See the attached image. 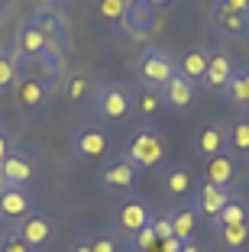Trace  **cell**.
<instances>
[{
  "mask_svg": "<svg viewBox=\"0 0 249 252\" xmlns=\"http://www.w3.org/2000/svg\"><path fill=\"white\" fill-rule=\"evenodd\" d=\"M59 91H62V100L65 104H81V100H91L94 97L97 81H94V74L84 71V68H71V71H65Z\"/></svg>",
  "mask_w": 249,
  "mask_h": 252,
  "instance_id": "cell-10",
  "label": "cell"
},
{
  "mask_svg": "<svg viewBox=\"0 0 249 252\" xmlns=\"http://www.w3.org/2000/svg\"><path fill=\"white\" fill-rule=\"evenodd\" d=\"M42 3H59V0H42Z\"/></svg>",
  "mask_w": 249,
  "mask_h": 252,
  "instance_id": "cell-42",
  "label": "cell"
},
{
  "mask_svg": "<svg viewBox=\"0 0 249 252\" xmlns=\"http://www.w3.org/2000/svg\"><path fill=\"white\" fill-rule=\"evenodd\" d=\"M120 26H123V32L130 39L142 42V39H149V32H152V26H155V10L149 7L146 0L130 3V7H126V13H123V20H120Z\"/></svg>",
  "mask_w": 249,
  "mask_h": 252,
  "instance_id": "cell-12",
  "label": "cell"
},
{
  "mask_svg": "<svg viewBox=\"0 0 249 252\" xmlns=\"http://www.w3.org/2000/svg\"><path fill=\"white\" fill-rule=\"evenodd\" d=\"M149 226H152V233H155L159 239H169V236H172V223H169V217H165V214H155Z\"/></svg>",
  "mask_w": 249,
  "mask_h": 252,
  "instance_id": "cell-34",
  "label": "cell"
},
{
  "mask_svg": "<svg viewBox=\"0 0 249 252\" xmlns=\"http://www.w3.org/2000/svg\"><path fill=\"white\" fill-rule=\"evenodd\" d=\"M146 3H149L152 10H169L172 3H175V0H146Z\"/></svg>",
  "mask_w": 249,
  "mask_h": 252,
  "instance_id": "cell-38",
  "label": "cell"
},
{
  "mask_svg": "<svg viewBox=\"0 0 249 252\" xmlns=\"http://www.w3.org/2000/svg\"><path fill=\"white\" fill-rule=\"evenodd\" d=\"M162 188H165V194L175 197V200L188 197V194H191V175H188V168H172L169 175H165V181H162Z\"/></svg>",
  "mask_w": 249,
  "mask_h": 252,
  "instance_id": "cell-26",
  "label": "cell"
},
{
  "mask_svg": "<svg viewBox=\"0 0 249 252\" xmlns=\"http://www.w3.org/2000/svg\"><path fill=\"white\" fill-rule=\"evenodd\" d=\"M110 149V136L101 123H84L74 129L71 136V156L78 162H97V158L107 156Z\"/></svg>",
  "mask_w": 249,
  "mask_h": 252,
  "instance_id": "cell-4",
  "label": "cell"
},
{
  "mask_svg": "<svg viewBox=\"0 0 249 252\" xmlns=\"http://www.w3.org/2000/svg\"><path fill=\"white\" fill-rule=\"evenodd\" d=\"M126 3H140V0H126Z\"/></svg>",
  "mask_w": 249,
  "mask_h": 252,
  "instance_id": "cell-44",
  "label": "cell"
},
{
  "mask_svg": "<svg viewBox=\"0 0 249 252\" xmlns=\"http://www.w3.org/2000/svg\"><path fill=\"white\" fill-rule=\"evenodd\" d=\"M16 233H20V239L23 243H30L33 249H42L45 243H49L52 239V233H55V226H52V220L45 214H39V210H33L30 217H26V220H20L13 226Z\"/></svg>",
  "mask_w": 249,
  "mask_h": 252,
  "instance_id": "cell-15",
  "label": "cell"
},
{
  "mask_svg": "<svg viewBox=\"0 0 249 252\" xmlns=\"http://www.w3.org/2000/svg\"><path fill=\"white\" fill-rule=\"evenodd\" d=\"M194 91H198V84H191L184 74H178V71H175V74H172V81L159 91L162 107H165V110H175V113L188 110V107L194 104Z\"/></svg>",
  "mask_w": 249,
  "mask_h": 252,
  "instance_id": "cell-14",
  "label": "cell"
},
{
  "mask_svg": "<svg viewBox=\"0 0 249 252\" xmlns=\"http://www.w3.org/2000/svg\"><path fill=\"white\" fill-rule=\"evenodd\" d=\"M220 243L227 246L230 252H243L249 243V223H233V226H220L217 230Z\"/></svg>",
  "mask_w": 249,
  "mask_h": 252,
  "instance_id": "cell-25",
  "label": "cell"
},
{
  "mask_svg": "<svg viewBox=\"0 0 249 252\" xmlns=\"http://www.w3.org/2000/svg\"><path fill=\"white\" fill-rule=\"evenodd\" d=\"M42 52H45V32L39 30L33 20H26L20 26V32H16V39H13V49H10L16 68H20V71H26V68H30Z\"/></svg>",
  "mask_w": 249,
  "mask_h": 252,
  "instance_id": "cell-5",
  "label": "cell"
},
{
  "mask_svg": "<svg viewBox=\"0 0 249 252\" xmlns=\"http://www.w3.org/2000/svg\"><path fill=\"white\" fill-rule=\"evenodd\" d=\"M162 252H181V239H175V236L162 239Z\"/></svg>",
  "mask_w": 249,
  "mask_h": 252,
  "instance_id": "cell-37",
  "label": "cell"
},
{
  "mask_svg": "<svg viewBox=\"0 0 249 252\" xmlns=\"http://www.w3.org/2000/svg\"><path fill=\"white\" fill-rule=\"evenodd\" d=\"M211 16H213V23H217V30L227 32V36H243V32H246V16H240L236 10H230L223 0H213Z\"/></svg>",
  "mask_w": 249,
  "mask_h": 252,
  "instance_id": "cell-23",
  "label": "cell"
},
{
  "mask_svg": "<svg viewBox=\"0 0 249 252\" xmlns=\"http://www.w3.org/2000/svg\"><path fill=\"white\" fill-rule=\"evenodd\" d=\"M133 110L140 113V117H146V120H152V117H155V113H159V110H162V97H159V94H155V91H146V88H142V91H140V94L133 97Z\"/></svg>",
  "mask_w": 249,
  "mask_h": 252,
  "instance_id": "cell-28",
  "label": "cell"
},
{
  "mask_svg": "<svg viewBox=\"0 0 249 252\" xmlns=\"http://www.w3.org/2000/svg\"><path fill=\"white\" fill-rule=\"evenodd\" d=\"M30 20L45 32V39L68 36V20H65V13L59 10V3H42V7H39L36 13L30 16Z\"/></svg>",
  "mask_w": 249,
  "mask_h": 252,
  "instance_id": "cell-20",
  "label": "cell"
},
{
  "mask_svg": "<svg viewBox=\"0 0 249 252\" xmlns=\"http://www.w3.org/2000/svg\"><path fill=\"white\" fill-rule=\"evenodd\" d=\"M0 252H36V249H33L30 243H23V239H20V233H16V230H10L7 236L0 239Z\"/></svg>",
  "mask_w": 249,
  "mask_h": 252,
  "instance_id": "cell-32",
  "label": "cell"
},
{
  "mask_svg": "<svg viewBox=\"0 0 249 252\" xmlns=\"http://www.w3.org/2000/svg\"><path fill=\"white\" fill-rule=\"evenodd\" d=\"M88 239H91V252H117V243H113L110 233H94Z\"/></svg>",
  "mask_w": 249,
  "mask_h": 252,
  "instance_id": "cell-33",
  "label": "cell"
},
{
  "mask_svg": "<svg viewBox=\"0 0 249 252\" xmlns=\"http://www.w3.org/2000/svg\"><path fill=\"white\" fill-rule=\"evenodd\" d=\"M152 207H149L142 197H123L117 204V214H113V223H117V230L126 233V239L136 236L140 230H146L149 223H152Z\"/></svg>",
  "mask_w": 249,
  "mask_h": 252,
  "instance_id": "cell-6",
  "label": "cell"
},
{
  "mask_svg": "<svg viewBox=\"0 0 249 252\" xmlns=\"http://www.w3.org/2000/svg\"><path fill=\"white\" fill-rule=\"evenodd\" d=\"M175 55L169 49H159V45H149L142 49V55L136 59V78L146 91H155L159 94L165 84L172 81V74H175Z\"/></svg>",
  "mask_w": 249,
  "mask_h": 252,
  "instance_id": "cell-2",
  "label": "cell"
},
{
  "mask_svg": "<svg viewBox=\"0 0 249 252\" xmlns=\"http://www.w3.org/2000/svg\"><path fill=\"white\" fill-rule=\"evenodd\" d=\"M130 246H133V252H162V239L152 233V226L140 230L136 236H130Z\"/></svg>",
  "mask_w": 249,
  "mask_h": 252,
  "instance_id": "cell-31",
  "label": "cell"
},
{
  "mask_svg": "<svg viewBox=\"0 0 249 252\" xmlns=\"http://www.w3.org/2000/svg\"><path fill=\"white\" fill-rule=\"evenodd\" d=\"M10 152H13V139H10V133L3 129V126H0V162H3Z\"/></svg>",
  "mask_w": 249,
  "mask_h": 252,
  "instance_id": "cell-35",
  "label": "cell"
},
{
  "mask_svg": "<svg viewBox=\"0 0 249 252\" xmlns=\"http://www.w3.org/2000/svg\"><path fill=\"white\" fill-rule=\"evenodd\" d=\"M220 97L227 100V104L240 107V110H249V68H236L230 74L227 88L220 91Z\"/></svg>",
  "mask_w": 249,
  "mask_h": 252,
  "instance_id": "cell-22",
  "label": "cell"
},
{
  "mask_svg": "<svg viewBox=\"0 0 249 252\" xmlns=\"http://www.w3.org/2000/svg\"><path fill=\"white\" fill-rule=\"evenodd\" d=\"M230 197H236L230 188H217V185H211V181H201V185H194V197H191V204H194V210H198L201 217L217 220L220 210L230 204Z\"/></svg>",
  "mask_w": 249,
  "mask_h": 252,
  "instance_id": "cell-8",
  "label": "cell"
},
{
  "mask_svg": "<svg viewBox=\"0 0 249 252\" xmlns=\"http://www.w3.org/2000/svg\"><path fill=\"white\" fill-rule=\"evenodd\" d=\"M213 223H217V230L220 226H233V223H249V207L243 204V197H230V204L220 210V217Z\"/></svg>",
  "mask_w": 249,
  "mask_h": 252,
  "instance_id": "cell-27",
  "label": "cell"
},
{
  "mask_svg": "<svg viewBox=\"0 0 249 252\" xmlns=\"http://www.w3.org/2000/svg\"><path fill=\"white\" fill-rule=\"evenodd\" d=\"M246 32H249V16H246Z\"/></svg>",
  "mask_w": 249,
  "mask_h": 252,
  "instance_id": "cell-43",
  "label": "cell"
},
{
  "mask_svg": "<svg viewBox=\"0 0 249 252\" xmlns=\"http://www.w3.org/2000/svg\"><path fill=\"white\" fill-rule=\"evenodd\" d=\"M91 104H94V113L107 123H117V120H126L133 113V91L126 84H97L94 97H91Z\"/></svg>",
  "mask_w": 249,
  "mask_h": 252,
  "instance_id": "cell-3",
  "label": "cell"
},
{
  "mask_svg": "<svg viewBox=\"0 0 249 252\" xmlns=\"http://www.w3.org/2000/svg\"><path fill=\"white\" fill-rule=\"evenodd\" d=\"M136 165L133 162H126L123 156H117V158H110L107 165H104V175H101V181H104V188L107 191H117V194H130L133 191V185H136Z\"/></svg>",
  "mask_w": 249,
  "mask_h": 252,
  "instance_id": "cell-13",
  "label": "cell"
},
{
  "mask_svg": "<svg viewBox=\"0 0 249 252\" xmlns=\"http://www.w3.org/2000/svg\"><path fill=\"white\" fill-rule=\"evenodd\" d=\"M227 146L233 149L236 156L249 158V117H236L233 123L227 126Z\"/></svg>",
  "mask_w": 249,
  "mask_h": 252,
  "instance_id": "cell-24",
  "label": "cell"
},
{
  "mask_svg": "<svg viewBox=\"0 0 249 252\" xmlns=\"http://www.w3.org/2000/svg\"><path fill=\"white\" fill-rule=\"evenodd\" d=\"M13 7V0H0V13H3V10H10Z\"/></svg>",
  "mask_w": 249,
  "mask_h": 252,
  "instance_id": "cell-41",
  "label": "cell"
},
{
  "mask_svg": "<svg viewBox=\"0 0 249 252\" xmlns=\"http://www.w3.org/2000/svg\"><path fill=\"white\" fill-rule=\"evenodd\" d=\"M71 252H91V239L84 236V239H78V243L71 246Z\"/></svg>",
  "mask_w": 249,
  "mask_h": 252,
  "instance_id": "cell-39",
  "label": "cell"
},
{
  "mask_svg": "<svg viewBox=\"0 0 249 252\" xmlns=\"http://www.w3.org/2000/svg\"><path fill=\"white\" fill-rule=\"evenodd\" d=\"M52 91L45 88V84H39L36 78H30V74H20V81L13 84V97L16 104L23 107V110H39V107L49 100Z\"/></svg>",
  "mask_w": 249,
  "mask_h": 252,
  "instance_id": "cell-18",
  "label": "cell"
},
{
  "mask_svg": "<svg viewBox=\"0 0 249 252\" xmlns=\"http://www.w3.org/2000/svg\"><path fill=\"white\" fill-rule=\"evenodd\" d=\"M181 252H204V249H201L198 239H191V243H181Z\"/></svg>",
  "mask_w": 249,
  "mask_h": 252,
  "instance_id": "cell-40",
  "label": "cell"
},
{
  "mask_svg": "<svg viewBox=\"0 0 249 252\" xmlns=\"http://www.w3.org/2000/svg\"><path fill=\"white\" fill-rule=\"evenodd\" d=\"M233 71H236L233 55H230L227 49H213V52L207 55V74H204V84H207L211 91H223Z\"/></svg>",
  "mask_w": 249,
  "mask_h": 252,
  "instance_id": "cell-16",
  "label": "cell"
},
{
  "mask_svg": "<svg viewBox=\"0 0 249 252\" xmlns=\"http://www.w3.org/2000/svg\"><path fill=\"white\" fill-rule=\"evenodd\" d=\"M20 68H16V62H13V55L7 52V49H0V94L3 91H10L16 81H20Z\"/></svg>",
  "mask_w": 249,
  "mask_h": 252,
  "instance_id": "cell-29",
  "label": "cell"
},
{
  "mask_svg": "<svg viewBox=\"0 0 249 252\" xmlns=\"http://www.w3.org/2000/svg\"><path fill=\"white\" fill-rule=\"evenodd\" d=\"M204 181L217 188H230L236 181V158L233 152H220V156L207 158V168H204Z\"/></svg>",
  "mask_w": 249,
  "mask_h": 252,
  "instance_id": "cell-21",
  "label": "cell"
},
{
  "mask_svg": "<svg viewBox=\"0 0 249 252\" xmlns=\"http://www.w3.org/2000/svg\"><path fill=\"white\" fill-rule=\"evenodd\" d=\"M207 49H201V45H191V49H184L181 55L175 59V68L178 74H184L191 84H204V74H207Z\"/></svg>",
  "mask_w": 249,
  "mask_h": 252,
  "instance_id": "cell-17",
  "label": "cell"
},
{
  "mask_svg": "<svg viewBox=\"0 0 249 252\" xmlns=\"http://www.w3.org/2000/svg\"><path fill=\"white\" fill-rule=\"evenodd\" d=\"M33 175H36V162L20 149H13L0 162V188H30Z\"/></svg>",
  "mask_w": 249,
  "mask_h": 252,
  "instance_id": "cell-7",
  "label": "cell"
},
{
  "mask_svg": "<svg viewBox=\"0 0 249 252\" xmlns=\"http://www.w3.org/2000/svg\"><path fill=\"white\" fill-rule=\"evenodd\" d=\"M165 156V139L162 133L155 129L152 123H142L136 126L130 136H126V146H123V158L136 165V171H149L162 162Z\"/></svg>",
  "mask_w": 249,
  "mask_h": 252,
  "instance_id": "cell-1",
  "label": "cell"
},
{
  "mask_svg": "<svg viewBox=\"0 0 249 252\" xmlns=\"http://www.w3.org/2000/svg\"><path fill=\"white\" fill-rule=\"evenodd\" d=\"M65 3H74V0H65Z\"/></svg>",
  "mask_w": 249,
  "mask_h": 252,
  "instance_id": "cell-45",
  "label": "cell"
},
{
  "mask_svg": "<svg viewBox=\"0 0 249 252\" xmlns=\"http://www.w3.org/2000/svg\"><path fill=\"white\" fill-rule=\"evenodd\" d=\"M126 0H94V13L101 16L104 23H120L123 20V13H126Z\"/></svg>",
  "mask_w": 249,
  "mask_h": 252,
  "instance_id": "cell-30",
  "label": "cell"
},
{
  "mask_svg": "<svg viewBox=\"0 0 249 252\" xmlns=\"http://www.w3.org/2000/svg\"><path fill=\"white\" fill-rule=\"evenodd\" d=\"M169 223H172V236L181 239V243H191L198 239V230H201V214L194 210L191 200H175V207L169 210Z\"/></svg>",
  "mask_w": 249,
  "mask_h": 252,
  "instance_id": "cell-9",
  "label": "cell"
},
{
  "mask_svg": "<svg viewBox=\"0 0 249 252\" xmlns=\"http://www.w3.org/2000/svg\"><path fill=\"white\" fill-rule=\"evenodd\" d=\"M194 149H198L201 158H213L220 152H227V126H220V123L201 126L198 136H194Z\"/></svg>",
  "mask_w": 249,
  "mask_h": 252,
  "instance_id": "cell-19",
  "label": "cell"
},
{
  "mask_svg": "<svg viewBox=\"0 0 249 252\" xmlns=\"http://www.w3.org/2000/svg\"><path fill=\"white\" fill-rule=\"evenodd\" d=\"M33 214V194L30 188H0V220L20 223Z\"/></svg>",
  "mask_w": 249,
  "mask_h": 252,
  "instance_id": "cell-11",
  "label": "cell"
},
{
  "mask_svg": "<svg viewBox=\"0 0 249 252\" xmlns=\"http://www.w3.org/2000/svg\"><path fill=\"white\" fill-rule=\"evenodd\" d=\"M230 10H236L240 16H249V0H223Z\"/></svg>",
  "mask_w": 249,
  "mask_h": 252,
  "instance_id": "cell-36",
  "label": "cell"
}]
</instances>
